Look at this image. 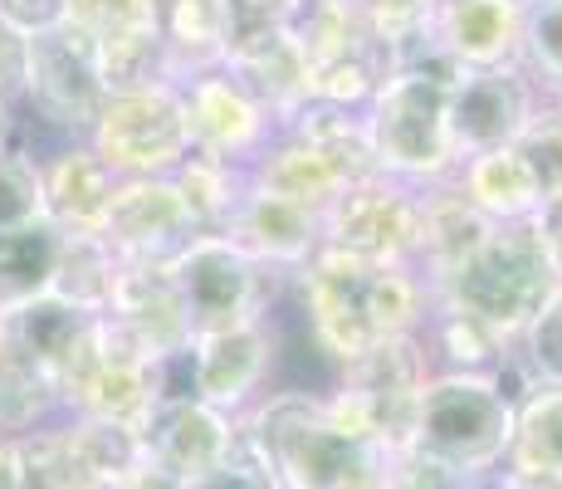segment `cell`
I'll return each mask as SVG.
<instances>
[{
  "instance_id": "ab89813d",
  "label": "cell",
  "mask_w": 562,
  "mask_h": 489,
  "mask_svg": "<svg viewBox=\"0 0 562 489\" xmlns=\"http://www.w3.org/2000/svg\"><path fill=\"white\" fill-rule=\"evenodd\" d=\"M20 84H25V40L0 25V98L20 103Z\"/></svg>"
},
{
  "instance_id": "f1b7e54d",
  "label": "cell",
  "mask_w": 562,
  "mask_h": 489,
  "mask_svg": "<svg viewBox=\"0 0 562 489\" xmlns=\"http://www.w3.org/2000/svg\"><path fill=\"white\" fill-rule=\"evenodd\" d=\"M117 275H123V259L113 255V245L103 235H64L49 293H59V299L79 303L89 313H108Z\"/></svg>"
},
{
  "instance_id": "4fadbf2b",
  "label": "cell",
  "mask_w": 562,
  "mask_h": 489,
  "mask_svg": "<svg viewBox=\"0 0 562 489\" xmlns=\"http://www.w3.org/2000/svg\"><path fill=\"white\" fill-rule=\"evenodd\" d=\"M191 363H196V401L240 421L255 401H265V382L279 363L274 313L240 323V329L191 338Z\"/></svg>"
},
{
  "instance_id": "1f68e13d",
  "label": "cell",
  "mask_w": 562,
  "mask_h": 489,
  "mask_svg": "<svg viewBox=\"0 0 562 489\" xmlns=\"http://www.w3.org/2000/svg\"><path fill=\"white\" fill-rule=\"evenodd\" d=\"M45 221V191H40V152L25 137H10L0 147V235L25 231Z\"/></svg>"
},
{
  "instance_id": "60d3db41",
  "label": "cell",
  "mask_w": 562,
  "mask_h": 489,
  "mask_svg": "<svg viewBox=\"0 0 562 489\" xmlns=\"http://www.w3.org/2000/svg\"><path fill=\"white\" fill-rule=\"evenodd\" d=\"M113 489H187V480H177V475H167L161 465L153 460H143L137 470H127L123 480H117Z\"/></svg>"
},
{
  "instance_id": "8992f818",
  "label": "cell",
  "mask_w": 562,
  "mask_h": 489,
  "mask_svg": "<svg viewBox=\"0 0 562 489\" xmlns=\"http://www.w3.org/2000/svg\"><path fill=\"white\" fill-rule=\"evenodd\" d=\"M108 103L103 54L79 25H59L25 40V84H20L15 118L20 127L35 123L40 133L59 143H83Z\"/></svg>"
},
{
  "instance_id": "cb8c5ba5",
  "label": "cell",
  "mask_w": 562,
  "mask_h": 489,
  "mask_svg": "<svg viewBox=\"0 0 562 489\" xmlns=\"http://www.w3.org/2000/svg\"><path fill=\"white\" fill-rule=\"evenodd\" d=\"M153 25L181 79L221 69L225 59V0H153Z\"/></svg>"
},
{
  "instance_id": "5bb4252c",
  "label": "cell",
  "mask_w": 562,
  "mask_h": 489,
  "mask_svg": "<svg viewBox=\"0 0 562 489\" xmlns=\"http://www.w3.org/2000/svg\"><path fill=\"white\" fill-rule=\"evenodd\" d=\"M181 108H187V133L191 152H211V157L255 162L259 147L274 137V118L259 98L235 79L231 69H211L196 79H181Z\"/></svg>"
},
{
  "instance_id": "ac0fdd59",
  "label": "cell",
  "mask_w": 562,
  "mask_h": 489,
  "mask_svg": "<svg viewBox=\"0 0 562 489\" xmlns=\"http://www.w3.org/2000/svg\"><path fill=\"white\" fill-rule=\"evenodd\" d=\"M137 441H143V460L161 465L177 480H196L225 460L235 441V416L205 407V401H161L147 411Z\"/></svg>"
},
{
  "instance_id": "2e32d148",
  "label": "cell",
  "mask_w": 562,
  "mask_h": 489,
  "mask_svg": "<svg viewBox=\"0 0 562 489\" xmlns=\"http://www.w3.org/2000/svg\"><path fill=\"white\" fill-rule=\"evenodd\" d=\"M103 319L143 357H153V363L191 347V323H187V309H181V293L171 285L167 265H123Z\"/></svg>"
},
{
  "instance_id": "8d00e7d4",
  "label": "cell",
  "mask_w": 562,
  "mask_h": 489,
  "mask_svg": "<svg viewBox=\"0 0 562 489\" xmlns=\"http://www.w3.org/2000/svg\"><path fill=\"white\" fill-rule=\"evenodd\" d=\"M514 152L528 162L543 201L562 196V118H553L548 108H538V118L524 127V137L514 143Z\"/></svg>"
},
{
  "instance_id": "7bdbcfd3",
  "label": "cell",
  "mask_w": 562,
  "mask_h": 489,
  "mask_svg": "<svg viewBox=\"0 0 562 489\" xmlns=\"http://www.w3.org/2000/svg\"><path fill=\"white\" fill-rule=\"evenodd\" d=\"M15 127H20V118H15V103H5V98H0V147H5L10 137H15Z\"/></svg>"
},
{
  "instance_id": "9c48e42d",
  "label": "cell",
  "mask_w": 562,
  "mask_h": 489,
  "mask_svg": "<svg viewBox=\"0 0 562 489\" xmlns=\"http://www.w3.org/2000/svg\"><path fill=\"white\" fill-rule=\"evenodd\" d=\"M103 167L117 181L127 177H171L181 162L191 157V133H187V108H181L177 84L161 89H137V93H108V103L93 118L89 137Z\"/></svg>"
},
{
  "instance_id": "7a4b0ae2",
  "label": "cell",
  "mask_w": 562,
  "mask_h": 489,
  "mask_svg": "<svg viewBox=\"0 0 562 489\" xmlns=\"http://www.w3.org/2000/svg\"><path fill=\"white\" fill-rule=\"evenodd\" d=\"M279 489H392V455L367 441L328 391H269L240 416Z\"/></svg>"
},
{
  "instance_id": "4dcf8cb0",
  "label": "cell",
  "mask_w": 562,
  "mask_h": 489,
  "mask_svg": "<svg viewBox=\"0 0 562 489\" xmlns=\"http://www.w3.org/2000/svg\"><path fill=\"white\" fill-rule=\"evenodd\" d=\"M59 397L35 367L25 363L20 353H10L0 343V441H20L35 436L40 426H49L59 416Z\"/></svg>"
},
{
  "instance_id": "277c9868",
  "label": "cell",
  "mask_w": 562,
  "mask_h": 489,
  "mask_svg": "<svg viewBox=\"0 0 562 489\" xmlns=\"http://www.w3.org/2000/svg\"><path fill=\"white\" fill-rule=\"evenodd\" d=\"M514 441V397L499 377L480 373H430L426 391L416 401V426H411V455L480 480L509 460Z\"/></svg>"
},
{
  "instance_id": "30bf717a",
  "label": "cell",
  "mask_w": 562,
  "mask_h": 489,
  "mask_svg": "<svg viewBox=\"0 0 562 489\" xmlns=\"http://www.w3.org/2000/svg\"><path fill=\"white\" fill-rule=\"evenodd\" d=\"M420 235V187L396 177L352 181L323 211V249L367 265H411Z\"/></svg>"
},
{
  "instance_id": "bcb514c9",
  "label": "cell",
  "mask_w": 562,
  "mask_h": 489,
  "mask_svg": "<svg viewBox=\"0 0 562 489\" xmlns=\"http://www.w3.org/2000/svg\"><path fill=\"white\" fill-rule=\"evenodd\" d=\"M74 489H113V485H103V480H89V485H74Z\"/></svg>"
},
{
  "instance_id": "e0dca14e",
  "label": "cell",
  "mask_w": 562,
  "mask_h": 489,
  "mask_svg": "<svg viewBox=\"0 0 562 489\" xmlns=\"http://www.w3.org/2000/svg\"><path fill=\"white\" fill-rule=\"evenodd\" d=\"M221 235L240 245L250 259H259L269 275H299L323 249V215L250 187Z\"/></svg>"
},
{
  "instance_id": "f6af8a7d",
  "label": "cell",
  "mask_w": 562,
  "mask_h": 489,
  "mask_svg": "<svg viewBox=\"0 0 562 489\" xmlns=\"http://www.w3.org/2000/svg\"><path fill=\"white\" fill-rule=\"evenodd\" d=\"M470 489H504V485H499V470H494V475H480V480H474Z\"/></svg>"
},
{
  "instance_id": "74e56055",
  "label": "cell",
  "mask_w": 562,
  "mask_h": 489,
  "mask_svg": "<svg viewBox=\"0 0 562 489\" xmlns=\"http://www.w3.org/2000/svg\"><path fill=\"white\" fill-rule=\"evenodd\" d=\"M0 25L20 40L69 25V0H0Z\"/></svg>"
},
{
  "instance_id": "52a82bcc",
  "label": "cell",
  "mask_w": 562,
  "mask_h": 489,
  "mask_svg": "<svg viewBox=\"0 0 562 489\" xmlns=\"http://www.w3.org/2000/svg\"><path fill=\"white\" fill-rule=\"evenodd\" d=\"M430 357L420 343V329L411 338H392L372 353L352 357L338 367L328 401L362 431L367 441H376L386 455H402L411 445V426H416V401L430 382Z\"/></svg>"
},
{
  "instance_id": "6da1fadb",
  "label": "cell",
  "mask_w": 562,
  "mask_h": 489,
  "mask_svg": "<svg viewBox=\"0 0 562 489\" xmlns=\"http://www.w3.org/2000/svg\"><path fill=\"white\" fill-rule=\"evenodd\" d=\"M289 279L304 313V333L333 367L392 338H411L430 309V293L411 265H367V259L318 249Z\"/></svg>"
},
{
  "instance_id": "8fae6325",
  "label": "cell",
  "mask_w": 562,
  "mask_h": 489,
  "mask_svg": "<svg viewBox=\"0 0 562 489\" xmlns=\"http://www.w3.org/2000/svg\"><path fill=\"white\" fill-rule=\"evenodd\" d=\"M533 118H538V84L528 79L524 64L460 69L456 84H450V108H446L456 167L464 157H480V152L514 147Z\"/></svg>"
},
{
  "instance_id": "ba28073f",
  "label": "cell",
  "mask_w": 562,
  "mask_h": 489,
  "mask_svg": "<svg viewBox=\"0 0 562 489\" xmlns=\"http://www.w3.org/2000/svg\"><path fill=\"white\" fill-rule=\"evenodd\" d=\"M167 275L181 293L191 338L240 329V323H255L274 309V279H269V269L245 255L235 241H225V235H196L167 265Z\"/></svg>"
},
{
  "instance_id": "ee69618b",
  "label": "cell",
  "mask_w": 562,
  "mask_h": 489,
  "mask_svg": "<svg viewBox=\"0 0 562 489\" xmlns=\"http://www.w3.org/2000/svg\"><path fill=\"white\" fill-rule=\"evenodd\" d=\"M548 113L562 118V84H558V89H548Z\"/></svg>"
},
{
  "instance_id": "b9f144b4",
  "label": "cell",
  "mask_w": 562,
  "mask_h": 489,
  "mask_svg": "<svg viewBox=\"0 0 562 489\" xmlns=\"http://www.w3.org/2000/svg\"><path fill=\"white\" fill-rule=\"evenodd\" d=\"M0 489H20V460L10 441H0Z\"/></svg>"
},
{
  "instance_id": "d6986e66",
  "label": "cell",
  "mask_w": 562,
  "mask_h": 489,
  "mask_svg": "<svg viewBox=\"0 0 562 489\" xmlns=\"http://www.w3.org/2000/svg\"><path fill=\"white\" fill-rule=\"evenodd\" d=\"M40 191H45V221L64 235H99L113 205L117 177L89 143H59L40 152Z\"/></svg>"
},
{
  "instance_id": "836d02e7",
  "label": "cell",
  "mask_w": 562,
  "mask_h": 489,
  "mask_svg": "<svg viewBox=\"0 0 562 489\" xmlns=\"http://www.w3.org/2000/svg\"><path fill=\"white\" fill-rule=\"evenodd\" d=\"M518 367L528 373V382L562 387V285L543 299V309L533 313V323L518 338Z\"/></svg>"
},
{
  "instance_id": "e575fe53",
  "label": "cell",
  "mask_w": 562,
  "mask_h": 489,
  "mask_svg": "<svg viewBox=\"0 0 562 489\" xmlns=\"http://www.w3.org/2000/svg\"><path fill=\"white\" fill-rule=\"evenodd\" d=\"M69 25H79L89 40L113 45V40L143 35L153 25V0H69Z\"/></svg>"
},
{
  "instance_id": "ffe728a7",
  "label": "cell",
  "mask_w": 562,
  "mask_h": 489,
  "mask_svg": "<svg viewBox=\"0 0 562 489\" xmlns=\"http://www.w3.org/2000/svg\"><path fill=\"white\" fill-rule=\"evenodd\" d=\"M436 49L456 69H509L524 54V0H440Z\"/></svg>"
},
{
  "instance_id": "f546056e",
  "label": "cell",
  "mask_w": 562,
  "mask_h": 489,
  "mask_svg": "<svg viewBox=\"0 0 562 489\" xmlns=\"http://www.w3.org/2000/svg\"><path fill=\"white\" fill-rule=\"evenodd\" d=\"M362 30L396 64H411L436 49V10L440 0H352Z\"/></svg>"
},
{
  "instance_id": "d4e9b609",
  "label": "cell",
  "mask_w": 562,
  "mask_h": 489,
  "mask_svg": "<svg viewBox=\"0 0 562 489\" xmlns=\"http://www.w3.org/2000/svg\"><path fill=\"white\" fill-rule=\"evenodd\" d=\"M187 215L196 221L201 235H221L225 221L235 215V205L250 191V162H231V157H211V152H191L177 171H171Z\"/></svg>"
},
{
  "instance_id": "3957f363",
  "label": "cell",
  "mask_w": 562,
  "mask_h": 489,
  "mask_svg": "<svg viewBox=\"0 0 562 489\" xmlns=\"http://www.w3.org/2000/svg\"><path fill=\"white\" fill-rule=\"evenodd\" d=\"M456 74L460 69L440 49L386 74V84L367 103V133H372L382 177H396L406 187H436L456 177V147H450L446 123Z\"/></svg>"
},
{
  "instance_id": "44dd1931",
  "label": "cell",
  "mask_w": 562,
  "mask_h": 489,
  "mask_svg": "<svg viewBox=\"0 0 562 489\" xmlns=\"http://www.w3.org/2000/svg\"><path fill=\"white\" fill-rule=\"evenodd\" d=\"M490 235H494V221L474 211L450 177L436 181V187H420V235H416V259H411V269H416L420 285L430 289L456 265H464Z\"/></svg>"
},
{
  "instance_id": "4316f807",
  "label": "cell",
  "mask_w": 562,
  "mask_h": 489,
  "mask_svg": "<svg viewBox=\"0 0 562 489\" xmlns=\"http://www.w3.org/2000/svg\"><path fill=\"white\" fill-rule=\"evenodd\" d=\"M504 465L562 480V387L533 382L514 401V441Z\"/></svg>"
},
{
  "instance_id": "5b68a950",
  "label": "cell",
  "mask_w": 562,
  "mask_h": 489,
  "mask_svg": "<svg viewBox=\"0 0 562 489\" xmlns=\"http://www.w3.org/2000/svg\"><path fill=\"white\" fill-rule=\"evenodd\" d=\"M558 289L548 255L538 245L533 221L494 225V235L474 249L464 265H456L446 279H436L426 293L440 309H456L464 319L484 323L504 343H518L543 299Z\"/></svg>"
},
{
  "instance_id": "484cf974",
  "label": "cell",
  "mask_w": 562,
  "mask_h": 489,
  "mask_svg": "<svg viewBox=\"0 0 562 489\" xmlns=\"http://www.w3.org/2000/svg\"><path fill=\"white\" fill-rule=\"evenodd\" d=\"M284 133L304 137L308 147H318L333 167L348 181H367L382 177L376 171V152H372V133H367V113L362 108H323V103H304L289 123H279Z\"/></svg>"
},
{
  "instance_id": "9a60e30c",
  "label": "cell",
  "mask_w": 562,
  "mask_h": 489,
  "mask_svg": "<svg viewBox=\"0 0 562 489\" xmlns=\"http://www.w3.org/2000/svg\"><path fill=\"white\" fill-rule=\"evenodd\" d=\"M103 313H89L79 303L59 299V293H40V299L20 303V309L0 313V343L20 353L59 397L64 377L74 373L83 353H89L93 333H99Z\"/></svg>"
},
{
  "instance_id": "f35d334b",
  "label": "cell",
  "mask_w": 562,
  "mask_h": 489,
  "mask_svg": "<svg viewBox=\"0 0 562 489\" xmlns=\"http://www.w3.org/2000/svg\"><path fill=\"white\" fill-rule=\"evenodd\" d=\"M533 231H538V245H543V255H548V269H553V279L562 285V196L538 205Z\"/></svg>"
},
{
  "instance_id": "603a6c76",
  "label": "cell",
  "mask_w": 562,
  "mask_h": 489,
  "mask_svg": "<svg viewBox=\"0 0 562 489\" xmlns=\"http://www.w3.org/2000/svg\"><path fill=\"white\" fill-rule=\"evenodd\" d=\"M450 181H456L464 191V201L480 215H490L494 225L533 221L538 205H543L533 171H528V162L518 157L514 147H494V152H480V157H464Z\"/></svg>"
},
{
  "instance_id": "7c38bea8",
  "label": "cell",
  "mask_w": 562,
  "mask_h": 489,
  "mask_svg": "<svg viewBox=\"0 0 562 489\" xmlns=\"http://www.w3.org/2000/svg\"><path fill=\"white\" fill-rule=\"evenodd\" d=\"M99 235L123 265H171L201 231L181 205L171 177H127L117 181Z\"/></svg>"
},
{
  "instance_id": "d6a6232c",
  "label": "cell",
  "mask_w": 562,
  "mask_h": 489,
  "mask_svg": "<svg viewBox=\"0 0 562 489\" xmlns=\"http://www.w3.org/2000/svg\"><path fill=\"white\" fill-rule=\"evenodd\" d=\"M518 64L528 79H543L548 89L562 84V0H524V54Z\"/></svg>"
},
{
  "instance_id": "7402d4cb",
  "label": "cell",
  "mask_w": 562,
  "mask_h": 489,
  "mask_svg": "<svg viewBox=\"0 0 562 489\" xmlns=\"http://www.w3.org/2000/svg\"><path fill=\"white\" fill-rule=\"evenodd\" d=\"M250 187L323 215L342 191L352 187V181L342 177L318 147H308L304 137L274 127V137H269V143L259 147V157L250 162Z\"/></svg>"
},
{
  "instance_id": "83f0119b",
  "label": "cell",
  "mask_w": 562,
  "mask_h": 489,
  "mask_svg": "<svg viewBox=\"0 0 562 489\" xmlns=\"http://www.w3.org/2000/svg\"><path fill=\"white\" fill-rule=\"evenodd\" d=\"M59 245H64V231L49 221H35V225H25V231L0 235V313L49 293L54 265H59Z\"/></svg>"
},
{
  "instance_id": "d590c367",
  "label": "cell",
  "mask_w": 562,
  "mask_h": 489,
  "mask_svg": "<svg viewBox=\"0 0 562 489\" xmlns=\"http://www.w3.org/2000/svg\"><path fill=\"white\" fill-rule=\"evenodd\" d=\"M187 489H279V480H274V470H269V460L259 455L255 436L235 421V441H231V451H225V460L211 465L196 480H187Z\"/></svg>"
}]
</instances>
